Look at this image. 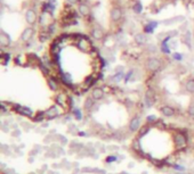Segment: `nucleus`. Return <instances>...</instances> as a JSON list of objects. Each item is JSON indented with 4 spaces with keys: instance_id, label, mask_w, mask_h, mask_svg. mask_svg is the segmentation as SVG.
Listing matches in <instances>:
<instances>
[{
    "instance_id": "obj_17",
    "label": "nucleus",
    "mask_w": 194,
    "mask_h": 174,
    "mask_svg": "<svg viewBox=\"0 0 194 174\" xmlns=\"http://www.w3.org/2000/svg\"><path fill=\"white\" fill-rule=\"evenodd\" d=\"M48 84H49V87H50L52 90H56L57 89V83H56V81L54 79H49L48 80Z\"/></svg>"
},
{
    "instance_id": "obj_13",
    "label": "nucleus",
    "mask_w": 194,
    "mask_h": 174,
    "mask_svg": "<svg viewBox=\"0 0 194 174\" xmlns=\"http://www.w3.org/2000/svg\"><path fill=\"white\" fill-rule=\"evenodd\" d=\"M161 112H162V114L164 116H167V117H170V116H173L175 114V109L173 107H170V106H164V107H162Z\"/></svg>"
},
{
    "instance_id": "obj_1",
    "label": "nucleus",
    "mask_w": 194,
    "mask_h": 174,
    "mask_svg": "<svg viewBox=\"0 0 194 174\" xmlns=\"http://www.w3.org/2000/svg\"><path fill=\"white\" fill-rule=\"evenodd\" d=\"M147 68L152 72H156L161 68V62L158 58H151L147 62Z\"/></svg>"
},
{
    "instance_id": "obj_7",
    "label": "nucleus",
    "mask_w": 194,
    "mask_h": 174,
    "mask_svg": "<svg viewBox=\"0 0 194 174\" xmlns=\"http://www.w3.org/2000/svg\"><path fill=\"white\" fill-rule=\"evenodd\" d=\"M0 45L2 47H7L10 45V37L4 31L0 32Z\"/></svg>"
},
{
    "instance_id": "obj_4",
    "label": "nucleus",
    "mask_w": 194,
    "mask_h": 174,
    "mask_svg": "<svg viewBox=\"0 0 194 174\" xmlns=\"http://www.w3.org/2000/svg\"><path fill=\"white\" fill-rule=\"evenodd\" d=\"M25 19L30 25H33L37 22V14H36V12L33 9H27L25 13Z\"/></svg>"
},
{
    "instance_id": "obj_16",
    "label": "nucleus",
    "mask_w": 194,
    "mask_h": 174,
    "mask_svg": "<svg viewBox=\"0 0 194 174\" xmlns=\"http://www.w3.org/2000/svg\"><path fill=\"white\" fill-rule=\"evenodd\" d=\"M17 112H19V113H21V114H23V115H25V116H31V115H32L31 110L29 109V108H26V107H21V106H19V107H17Z\"/></svg>"
},
{
    "instance_id": "obj_2",
    "label": "nucleus",
    "mask_w": 194,
    "mask_h": 174,
    "mask_svg": "<svg viewBox=\"0 0 194 174\" xmlns=\"http://www.w3.org/2000/svg\"><path fill=\"white\" fill-rule=\"evenodd\" d=\"M174 140H175V145H176V147L178 149L185 148L186 147V138H185V135L181 134V133H177V134L175 135Z\"/></svg>"
},
{
    "instance_id": "obj_21",
    "label": "nucleus",
    "mask_w": 194,
    "mask_h": 174,
    "mask_svg": "<svg viewBox=\"0 0 194 174\" xmlns=\"http://www.w3.org/2000/svg\"><path fill=\"white\" fill-rule=\"evenodd\" d=\"M70 5H76V4H78L79 2V0H66Z\"/></svg>"
},
{
    "instance_id": "obj_8",
    "label": "nucleus",
    "mask_w": 194,
    "mask_h": 174,
    "mask_svg": "<svg viewBox=\"0 0 194 174\" xmlns=\"http://www.w3.org/2000/svg\"><path fill=\"white\" fill-rule=\"evenodd\" d=\"M58 115H59V112H58L57 107H55V106H53L45 112V117H48V118H54Z\"/></svg>"
},
{
    "instance_id": "obj_9",
    "label": "nucleus",
    "mask_w": 194,
    "mask_h": 174,
    "mask_svg": "<svg viewBox=\"0 0 194 174\" xmlns=\"http://www.w3.org/2000/svg\"><path fill=\"white\" fill-rule=\"evenodd\" d=\"M104 97V91L103 89H101V88H95L94 90L91 91V98L94 99V100H99V99H102Z\"/></svg>"
},
{
    "instance_id": "obj_15",
    "label": "nucleus",
    "mask_w": 194,
    "mask_h": 174,
    "mask_svg": "<svg viewBox=\"0 0 194 174\" xmlns=\"http://www.w3.org/2000/svg\"><path fill=\"white\" fill-rule=\"evenodd\" d=\"M185 88H186V90L188 92H192L194 93V79H191V80H188L186 84H185Z\"/></svg>"
},
{
    "instance_id": "obj_12",
    "label": "nucleus",
    "mask_w": 194,
    "mask_h": 174,
    "mask_svg": "<svg viewBox=\"0 0 194 174\" xmlns=\"http://www.w3.org/2000/svg\"><path fill=\"white\" fill-rule=\"evenodd\" d=\"M146 35L144 34V33H138V34H136L135 35V41L137 45H144V43H146Z\"/></svg>"
},
{
    "instance_id": "obj_14",
    "label": "nucleus",
    "mask_w": 194,
    "mask_h": 174,
    "mask_svg": "<svg viewBox=\"0 0 194 174\" xmlns=\"http://www.w3.org/2000/svg\"><path fill=\"white\" fill-rule=\"evenodd\" d=\"M67 100H69V99H67L66 95H64V93H59V95L56 97V103H57L59 106H64Z\"/></svg>"
},
{
    "instance_id": "obj_19",
    "label": "nucleus",
    "mask_w": 194,
    "mask_h": 174,
    "mask_svg": "<svg viewBox=\"0 0 194 174\" xmlns=\"http://www.w3.org/2000/svg\"><path fill=\"white\" fill-rule=\"evenodd\" d=\"M134 12L135 13H141L142 12V5L139 4V2H136L135 4V6H134Z\"/></svg>"
},
{
    "instance_id": "obj_6",
    "label": "nucleus",
    "mask_w": 194,
    "mask_h": 174,
    "mask_svg": "<svg viewBox=\"0 0 194 174\" xmlns=\"http://www.w3.org/2000/svg\"><path fill=\"white\" fill-rule=\"evenodd\" d=\"M78 12L82 16H88L90 14V7H89V5H87L84 2H80L79 6H78Z\"/></svg>"
},
{
    "instance_id": "obj_5",
    "label": "nucleus",
    "mask_w": 194,
    "mask_h": 174,
    "mask_svg": "<svg viewBox=\"0 0 194 174\" xmlns=\"http://www.w3.org/2000/svg\"><path fill=\"white\" fill-rule=\"evenodd\" d=\"M33 33H34V31H33L32 27H26L25 30L22 32V34H21V40L24 41V42L31 40V38L33 37Z\"/></svg>"
},
{
    "instance_id": "obj_11",
    "label": "nucleus",
    "mask_w": 194,
    "mask_h": 174,
    "mask_svg": "<svg viewBox=\"0 0 194 174\" xmlns=\"http://www.w3.org/2000/svg\"><path fill=\"white\" fill-rule=\"evenodd\" d=\"M139 125H141L139 117H134V118L130 121V124H129L130 131H137V130L139 129Z\"/></svg>"
},
{
    "instance_id": "obj_22",
    "label": "nucleus",
    "mask_w": 194,
    "mask_h": 174,
    "mask_svg": "<svg viewBox=\"0 0 194 174\" xmlns=\"http://www.w3.org/2000/svg\"><path fill=\"white\" fill-rule=\"evenodd\" d=\"M190 114H191V115H194V106H192V107L190 108Z\"/></svg>"
},
{
    "instance_id": "obj_10",
    "label": "nucleus",
    "mask_w": 194,
    "mask_h": 174,
    "mask_svg": "<svg viewBox=\"0 0 194 174\" xmlns=\"http://www.w3.org/2000/svg\"><path fill=\"white\" fill-rule=\"evenodd\" d=\"M91 37H93V39H95V40H101V39H103L104 33L101 29L95 27V29L91 30Z\"/></svg>"
},
{
    "instance_id": "obj_3",
    "label": "nucleus",
    "mask_w": 194,
    "mask_h": 174,
    "mask_svg": "<svg viewBox=\"0 0 194 174\" xmlns=\"http://www.w3.org/2000/svg\"><path fill=\"white\" fill-rule=\"evenodd\" d=\"M111 19L113 21V22H119L121 17H122V10H121V8L120 7H113L112 9H111Z\"/></svg>"
},
{
    "instance_id": "obj_20",
    "label": "nucleus",
    "mask_w": 194,
    "mask_h": 174,
    "mask_svg": "<svg viewBox=\"0 0 194 174\" xmlns=\"http://www.w3.org/2000/svg\"><path fill=\"white\" fill-rule=\"evenodd\" d=\"M174 58H175V59H177V60H181V54H174Z\"/></svg>"
},
{
    "instance_id": "obj_18",
    "label": "nucleus",
    "mask_w": 194,
    "mask_h": 174,
    "mask_svg": "<svg viewBox=\"0 0 194 174\" xmlns=\"http://www.w3.org/2000/svg\"><path fill=\"white\" fill-rule=\"evenodd\" d=\"M93 104H94V99L88 98V99L86 100V103H84V108H86V109H89V108H91Z\"/></svg>"
}]
</instances>
